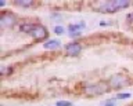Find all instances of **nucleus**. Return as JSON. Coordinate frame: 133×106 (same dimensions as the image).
<instances>
[{"label": "nucleus", "mask_w": 133, "mask_h": 106, "mask_svg": "<svg viewBox=\"0 0 133 106\" xmlns=\"http://www.w3.org/2000/svg\"><path fill=\"white\" fill-rule=\"evenodd\" d=\"M130 4V2L128 0H114V2H104L103 4H100L98 10L105 11V13H114V11H118L121 9H125Z\"/></svg>", "instance_id": "1"}, {"label": "nucleus", "mask_w": 133, "mask_h": 106, "mask_svg": "<svg viewBox=\"0 0 133 106\" xmlns=\"http://www.w3.org/2000/svg\"><path fill=\"white\" fill-rule=\"evenodd\" d=\"M110 84H111L112 88H122L123 85H128L129 84V81H128L126 77L122 76V75H115V76L111 77Z\"/></svg>", "instance_id": "2"}, {"label": "nucleus", "mask_w": 133, "mask_h": 106, "mask_svg": "<svg viewBox=\"0 0 133 106\" xmlns=\"http://www.w3.org/2000/svg\"><path fill=\"white\" fill-rule=\"evenodd\" d=\"M104 91H107V85L105 84H94V85L85 87V92L86 94H101Z\"/></svg>", "instance_id": "3"}, {"label": "nucleus", "mask_w": 133, "mask_h": 106, "mask_svg": "<svg viewBox=\"0 0 133 106\" xmlns=\"http://www.w3.org/2000/svg\"><path fill=\"white\" fill-rule=\"evenodd\" d=\"M31 35H32L36 40H43V39L47 37V30H46L42 25H36L35 29H33V32H32Z\"/></svg>", "instance_id": "4"}, {"label": "nucleus", "mask_w": 133, "mask_h": 106, "mask_svg": "<svg viewBox=\"0 0 133 106\" xmlns=\"http://www.w3.org/2000/svg\"><path fill=\"white\" fill-rule=\"evenodd\" d=\"M82 51V46L79 43H71L66 46V52L68 55H78Z\"/></svg>", "instance_id": "5"}, {"label": "nucleus", "mask_w": 133, "mask_h": 106, "mask_svg": "<svg viewBox=\"0 0 133 106\" xmlns=\"http://www.w3.org/2000/svg\"><path fill=\"white\" fill-rule=\"evenodd\" d=\"M2 25L3 26H10V25H12V23L15 22V18L12 17L11 14H4L3 17H2Z\"/></svg>", "instance_id": "6"}, {"label": "nucleus", "mask_w": 133, "mask_h": 106, "mask_svg": "<svg viewBox=\"0 0 133 106\" xmlns=\"http://www.w3.org/2000/svg\"><path fill=\"white\" fill-rule=\"evenodd\" d=\"M36 25H33V23H25V25L21 26V30L25 32V33H32L33 29H35Z\"/></svg>", "instance_id": "7"}, {"label": "nucleus", "mask_w": 133, "mask_h": 106, "mask_svg": "<svg viewBox=\"0 0 133 106\" xmlns=\"http://www.w3.org/2000/svg\"><path fill=\"white\" fill-rule=\"evenodd\" d=\"M60 42L58 40H50V42H47L44 44V47L46 48H50V50H53V48H57V47H60Z\"/></svg>", "instance_id": "8"}, {"label": "nucleus", "mask_w": 133, "mask_h": 106, "mask_svg": "<svg viewBox=\"0 0 133 106\" xmlns=\"http://www.w3.org/2000/svg\"><path fill=\"white\" fill-rule=\"evenodd\" d=\"M83 28V25H71L69 28H68V32L69 33H72V36H76V33L75 32H79Z\"/></svg>", "instance_id": "9"}, {"label": "nucleus", "mask_w": 133, "mask_h": 106, "mask_svg": "<svg viewBox=\"0 0 133 106\" xmlns=\"http://www.w3.org/2000/svg\"><path fill=\"white\" fill-rule=\"evenodd\" d=\"M17 4L18 6H25V7H29V6H32V3L33 2H31V0H17Z\"/></svg>", "instance_id": "10"}, {"label": "nucleus", "mask_w": 133, "mask_h": 106, "mask_svg": "<svg viewBox=\"0 0 133 106\" xmlns=\"http://www.w3.org/2000/svg\"><path fill=\"white\" fill-rule=\"evenodd\" d=\"M57 106H71V102L61 101V102H57Z\"/></svg>", "instance_id": "11"}, {"label": "nucleus", "mask_w": 133, "mask_h": 106, "mask_svg": "<svg viewBox=\"0 0 133 106\" xmlns=\"http://www.w3.org/2000/svg\"><path fill=\"white\" fill-rule=\"evenodd\" d=\"M62 30H64V29H62L61 26H57L56 28V33H62Z\"/></svg>", "instance_id": "12"}, {"label": "nucleus", "mask_w": 133, "mask_h": 106, "mask_svg": "<svg viewBox=\"0 0 133 106\" xmlns=\"http://www.w3.org/2000/svg\"><path fill=\"white\" fill-rule=\"evenodd\" d=\"M130 95H129V94H119L118 95V98H129Z\"/></svg>", "instance_id": "13"}]
</instances>
